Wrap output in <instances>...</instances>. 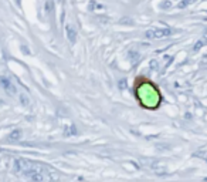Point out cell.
Instances as JSON below:
<instances>
[{"label":"cell","mask_w":207,"mask_h":182,"mask_svg":"<svg viewBox=\"0 0 207 182\" xmlns=\"http://www.w3.org/2000/svg\"><path fill=\"white\" fill-rule=\"evenodd\" d=\"M202 41H199V43H196V46H194V50H199V48H200V47H202Z\"/></svg>","instance_id":"cell-8"},{"label":"cell","mask_w":207,"mask_h":182,"mask_svg":"<svg viewBox=\"0 0 207 182\" xmlns=\"http://www.w3.org/2000/svg\"><path fill=\"white\" fill-rule=\"evenodd\" d=\"M67 37H68V40H70L71 43H75V40H77V32H75V29L72 26H67Z\"/></svg>","instance_id":"cell-4"},{"label":"cell","mask_w":207,"mask_h":182,"mask_svg":"<svg viewBox=\"0 0 207 182\" xmlns=\"http://www.w3.org/2000/svg\"><path fill=\"white\" fill-rule=\"evenodd\" d=\"M193 2H196V0H183V2H180V3H179V7H180V9H183V7L189 6L190 3H193Z\"/></svg>","instance_id":"cell-6"},{"label":"cell","mask_w":207,"mask_h":182,"mask_svg":"<svg viewBox=\"0 0 207 182\" xmlns=\"http://www.w3.org/2000/svg\"><path fill=\"white\" fill-rule=\"evenodd\" d=\"M170 6H172L170 2H165V3H162V7H170Z\"/></svg>","instance_id":"cell-7"},{"label":"cell","mask_w":207,"mask_h":182,"mask_svg":"<svg viewBox=\"0 0 207 182\" xmlns=\"http://www.w3.org/2000/svg\"><path fill=\"white\" fill-rule=\"evenodd\" d=\"M204 40L207 41V30H206V33H204Z\"/></svg>","instance_id":"cell-9"},{"label":"cell","mask_w":207,"mask_h":182,"mask_svg":"<svg viewBox=\"0 0 207 182\" xmlns=\"http://www.w3.org/2000/svg\"><path fill=\"white\" fill-rule=\"evenodd\" d=\"M170 34H172V32L169 29H159V30L155 29V30H147L145 33V36L147 38H162V37H168Z\"/></svg>","instance_id":"cell-2"},{"label":"cell","mask_w":207,"mask_h":182,"mask_svg":"<svg viewBox=\"0 0 207 182\" xmlns=\"http://www.w3.org/2000/svg\"><path fill=\"white\" fill-rule=\"evenodd\" d=\"M0 86L4 88L6 93H9V94H14L16 93V88L13 86V83L10 81V78H7V77H0Z\"/></svg>","instance_id":"cell-3"},{"label":"cell","mask_w":207,"mask_h":182,"mask_svg":"<svg viewBox=\"0 0 207 182\" xmlns=\"http://www.w3.org/2000/svg\"><path fill=\"white\" fill-rule=\"evenodd\" d=\"M20 137H22V131H20V129H16V131H13V132L9 135V139H10V141H17Z\"/></svg>","instance_id":"cell-5"},{"label":"cell","mask_w":207,"mask_h":182,"mask_svg":"<svg viewBox=\"0 0 207 182\" xmlns=\"http://www.w3.org/2000/svg\"><path fill=\"white\" fill-rule=\"evenodd\" d=\"M16 169L19 172L24 174L27 178H30L33 182H50V172L44 165L38 164V162H31V161L26 159V158H17L16 162Z\"/></svg>","instance_id":"cell-1"}]
</instances>
